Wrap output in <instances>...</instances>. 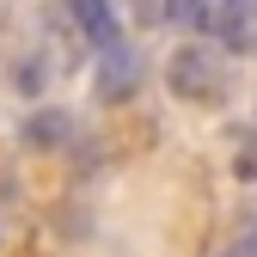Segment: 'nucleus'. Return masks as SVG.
<instances>
[{"mask_svg":"<svg viewBox=\"0 0 257 257\" xmlns=\"http://www.w3.org/2000/svg\"><path fill=\"white\" fill-rule=\"evenodd\" d=\"M68 19H74V31H80V43L98 49V55L122 43V19H116L110 0H68Z\"/></svg>","mask_w":257,"mask_h":257,"instance_id":"obj_3","label":"nucleus"},{"mask_svg":"<svg viewBox=\"0 0 257 257\" xmlns=\"http://www.w3.org/2000/svg\"><path fill=\"white\" fill-rule=\"evenodd\" d=\"M208 31H214V49L251 55L257 49V0H214L208 7Z\"/></svg>","mask_w":257,"mask_h":257,"instance_id":"obj_2","label":"nucleus"},{"mask_svg":"<svg viewBox=\"0 0 257 257\" xmlns=\"http://www.w3.org/2000/svg\"><path fill=\"white\" fill-rule=\"evenodd\" d=\"M220 257H257V227H251V233H245V239H239L233 251H220Z\"/></svg>","mask_w":257,"mask_h":257,"instance_id":"obj_7","label":"nucleus"},{"mask_svg":"<svg viewBox=\"0 0 257 257\" xmlns=\"http://www.w3.org/2000/svg\"><path fill=\"white\" fill-rule=\"evenodd\" d=\"M25 141L31 147H61V141H68V116H61V110H43L37 122H25Z\"/></svg>","mask_w":257,"mask_h":257,"instance_id":"obj_5","label":"nucleus"},{"mask_svg":"<svg viewBox=\"0 0 257 257\" xmlns=\"http://www.w3.org/2000/svg\"><path fill=\"white\" fill-rule=\"evenodd\" d=\"M166 92L178 104H202V110L227 104L233 98V61H227V49H214V43H178L166 55Z\"/></svg>","mask_w":257,"mask_h":257,"instance_id":"obj_1","label":"nucleus"},{"mask_svg":"<svg viewBox=\"0 0 257 257\" xmlns=\"http://www.w3.org/2000/svg\"><path fill=\"white\" fill-rule=\"evenodd\" d=\"M104 98L116 104V98H135V86H141V61H135V49H128V43H116V49H104Z\"/></svg>","mask_w":257,"mask_h":257,"instance_id":"obj_4","label":"nucleus"},{"mask_svg":"<svg viewBox=\"0 0 257 257\" xmlns=\"http://www.w3.org/2000/svg\"><path fill=\"white\" fill-rule=\"evenodd\" d=\"M208 7L214 0H166V19L172 25H208Z\"/></svg>","mask_w":257,"mask_h":257,"instance_id":"obj_6","label":"nucleus"}]
</instances>
